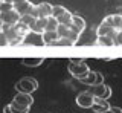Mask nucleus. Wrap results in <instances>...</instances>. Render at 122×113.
<instances>
[{"label":"nucleus","instance_id":"19","mask_svg":"<svg viewBox=\"0 0 122 113\" xmlns=\"http://www.w3.org/2000/svg\"><path fill=\"white\" fill-rule=\"evenodd\" d=\"M67 8H64V6H61V5H56V6H53V14H52V17H55L56 20H58V18H61L64 15V14L67 12Z\"/></svg>","mask_w":122,"mask_h":113},{"label":"nucleus","instance_id":"17","mask_svg":"<svg viewBox=\"0 0 122 113\" xmlns=\"http://www.w3.org/2000/svg\"><path fill=\"white\" fill-rule=\"evenodd\" d=\"M58 20H56L55 17H49L47 18V26H46V31H51V32H56V29H58Z\"/></svg>","mask_w":122,"mask_h":113},{"label":"nucleus","instance_id":"30","mask_svg":"<svg viewBox=\"0 0 122 113\" xmlns=\"http://www.w3.org/2000/svg\"><path fill=\"white\" fill-rule=\"evenodd\" d=\"M2 2H8V3H11V0H2Z\"/></svg>","mask_w":122,"mask_h":113},{"label":"nucleus","instance_id":"28","mask_svg":"<svg viewBox=\"0 0 122 113\" xmlns=\"http://www.w3.org/2000/svg\"><path fill=\"white\" fill-rule=\"evenodd\" d=\"M119 32H122V20H121V25H119V29H117Z\"/></svg>","mask_w":122,"mask_h":113},{"label":"nucleus","instance_id":"1","mask_svg":"<svg viewBox=\"0 0 122 113\" xmlns=\"http://www.w3.org/2000/svg\"><path fill=\"white\" fill-rule=\"evenodd\" d=\"M67 69H69V72H70V75L73 78H76V80H84V78L87 77V75L90 73V69H89V66H87V63H86V60H73L72 58L70 60V63H69V66H67Z\"/></svg>","mask_w":122,"mask_h":113},{"label":"nucleus","instance_id":"20","mask_svg":"<svg viewBox=\"0 0 122 113\" xmlns=\"http://www.w3.org/2000/svg\"><path fill=\"white\" fill-rule=\"evenodd\" d=\"M96 44H99V46H113L114 38H112V37H98Z\"/></svg>","mask_w":122,"mask_h":113},{"label":"nucleus","instance_id":"9","mask_svg":"<svg viewBox=\"0 0 122 113\" xmlns=\"http://www.w3.org/2000/svg\"><path fill=\"white\" fill-rule=\"evenodd\" d=\"M117 32L119 31H116L114 28H110V26H107L104 23H101L98 26V29H96V35L98 37H112V38H114V37L117 35Z\"/></svg>","mask_w":122,"mask_h":113},{"label":"nucleus","instance_id":"6","mask_svg":"<svg viewBox=\"0 0 122 113\" xmlns=\"http://www.w3.org/2000/svg\"><path fill=\"white\" fill-rule=\"evenodd\" d=\"M82 84L86 86H99V84H104V77H102V73L99 72H95V70H90V73L87 75L84 80H81Z\"/></svg>","mask_w":122,"mask_h":113},{"label":"nucleus","instance_id":"14","mask_svg":"<svg viewBox=\"0 0 122 113\" xmlns=\"http://www.w3.org/2000/svg\"><path fill=\"white\" fill-rule=\"evenodd\" d=\"M46 26H47V18H37L35 23L30 26V31L43 35V34L46 32Z\"/></svg>","mask_w":122,"mask_h":113},{"label":"nucleus","instance_id":"22","mask_svg":"<svg viewBox=\"0 0 122 113\" xmlns=\"http://www.w3.org/2000/svg\"><path fill=\"white\" fill-rule=\"evenodd\" d=\"M55 46H73V43H72L70 40H67V38H60L55 43Z\"/></svg>","mask_w":122,"mask_h":113},{"label":"nucleus","instance_id":"16","mask_svg":"<svg viewBox=\"0 0 122 113\" xmlns=\"http://www.w3.org/2000/svg\"><path fill=\"white\" fill-rule=\"evenodd\" d=\"M43 61H44V58H23L21 64L26 66V67H37V66H40Z\"/></svg>","mask_w":122,"mask_h":113},{"label":"nucleus","instance_id":"27","mask_svg":"<svg viewBox=\"0 0 122 113\" xmlns=\"http://www.w3.org/2000/svg\"><path fill=\"white\" fill-rule=\"evenodd\" d=\"M112 110H113V113H122V108L121 107H116V105L112 107Z\"/></svg>","mask_w":122,"mask_h":113},{"label":"nucleus","instance_id":"4","mask_svg":"<svg viewBox=\"0 0 122 113\" xmlns=\"http://www.w3.org/2000/svg\"><path fill=\"white\" fill-rule=\"evenodd\" d=\"M76 104L81 108H92L93 104H95V96L92 95L89 90H84V92L78 93V96H76Z\"/></svg>","mask_w":122,"mask_h":113},{"label":"nucleus","instance_id":"11","mask_svg":"<svg viewBox=\"0 0 122 113\" xmlns=\"http://www.w3.org/2000/svg\"><path fill=\"white\" fill-rule=\"evenodd\" d=\"M34 6H35V5H32L29 0H26V2H21V3H18V5H14V9L23 17V15H28V14L32 12Z\"/></svg>","mask_w":122,"mask_h":113},{"label":"nucleus","instance_id":"12","mask_svg":"<svg viewBox=\"0 0 122 113\" xmlns=\"http://www.w3.org/2000/svg\"><path fill=\"white\" fill-rule=\"evenodd\" d=\"M12 101L21 104V105H25V107H29V108H30V105L34 104V98L30 96L29 93H17V95L14 96Z\"/></svg>","mask_w":122,"mask_h":113},{"label":"nucleus","instance_id":"8","mask_svg":"<svg viewBox=\"0 0 122 113\" xmlns=\"http://www.w3.org/2000/svg\"><path fill=\"white\" fill-rule=\"evenodd\" d=\"M3 113H29V107H25V105L15 103V101H11L3 108Z\"/></svg>","mask_w":122,"mask_h":113},{"label":"nucleus","instance_id":"10","mask_svg":"<svg viewBox=\"0 0 122 113\" xmlns=\"http://www.w3.org/2000/svg\"><path fill=\"white\" fill-rule=\"evenodd\" d=\"M93 112L96 113H104L107 110H110L112 108V105H110L108 99H102V98H95V104H93Z\"/></svg>","mask_w":122,"mask_h":113},{"label":"nucleus","instance_id":"25","mask_svg":"<svg viewBox=\"0 0 122 113\" xmlns=\"http://www.w3.org/2000/svg\"><path fill=\"white\" fill-rule=\"evenodd\" d=\"M102 23L107 25V26H110V28H114V23H113V15H107V17H104ZM114 29H116V28H114Z\"/></svg>","mask_w":122,"mask_h":113},{"label":"nucleus","instance_id":"2","mask_svg":"<svg viewBox=\"0 0 122 113\" xmlns=\"http://www.w3.org/2000/svg\"><path fill=\"white\" fill-rule=\"evenodd\" d=\"M38 89V81L35 78H30V77H26V78H21L20 81H17L15 84V90L17 93H32Z\"/></svg>","mask_w":122,"mask_h":113},{"label":"nucleus","instance_id":"5","mask_svg":"<svg viewBox=\"0 0 122 113\" xmlns=\"http://www.w3.org/2000/svg\"><path fill=\"white\" fill-rule=\"evenodd\" d=\"M89 92L95 98H102V99H108L112 96V87L105 84H99V86H92L89 89Z\"/></svg>","mask_w":122,"mask_h":113},{"label":"nucleus","instance_id":"3","mask_svg":"<svg viewBox=\"0 0 122 113\" xmlns=\"http://www.w3.org/2000/svg\"><path fill=\"white\" fill-rule=\"evenodd\" d=\"M0 20H2V25L15 26V25L20 23L21 15H20V14H18L15 9H11V11H5V12L0 14Z\"/></svg>","mask_w":122,"mask_h":113},{"label":"nucleus","instance_id":"15","mask_svg":"<svg viewBox=\"0 0 122 113\" xmlns=\"http://www.w3.org/2000/svg\"><path fill=\"white\" fill-rule=\"evenodd\" d=\"M72 29L73 31H76L81 35V32L86 29V20H84L82 17H79V15H73V23H72Z\"/></svg>","mask_w":122,"mask_h":113},{"label":"nucleus","instance_id":"21","mask_svg":"<svg viewBox=\"0 0 122 113\" xmlns=\"http://www.w3.org/2000/svg\"><path fill=\"white\" fill-rule=\"evenodd\" d=\"M35 20H37L35 17H32L30 14H28V15H23V17H21L20 23H23V25H28V26H32L34 23H35Z\"/></svg>","mask_w":122,"mask_h":113},{"label":"nucleus","instance_id":"7","mask_svg":"<svg viewBox=\"0 0 122 113\" xmlns=\"http://www.w3.org/2000/svg\"><path fill=\"white\" fill-rule=\"evenodd\" d=\"M37 12H38V18H49V17H52V14H53V6L51 3H46V2L38 3Z\"/></svg>","mask_w":122,"mask_h":113},{"label":"nucleus","instance_id":"18","mask_svg":"<svg viewBox=\"0 0 122 113\" xmlns=\"http://www.w3.org/2000/svg\"><path fill=\"white\" fill-rule=\"evenodd\" d=\"M70 31H72V26H66V25H60L58 29H56L60 38H67L69 34H70Z\"/></svg>","mask_w":122,"mask_h":113},{"label":"nucleus","instance_id":"24","mask_svg":"<svg viewBox=\"0 0 122 113\" xmlns=\"http://www.w3.org/2000/svg\"><path fill=\"white\" fill-rule=\"evenodd\" d=\"M0 44H2L3 47H6V46H11V44H9V40H8V37H6L3 32H0Z\"/></svg>","mask_w":122,"mask_h":113},{"label":"nucleus","instance_id":"13","mask_svg":"<svg viewBox=\"0 0 122 113\" xmlns=\"http://www.w3.org/2000/svg\"><path fill=\"white\" fill-rule=\"evenodd\" d=\"M41 40L46 46H55V43L60 40L58 32H51V31H46L43 35H41Z\"/></svg>","mask_w":122,"mask_h":113},{"label":"nucleus","instance_id":"23","mask_svg":"<svg viewBox=\"0 0 122 113\" xmlns=\"http://www.w3.org/2000/svg\"><path fill=\"white\" fill-rule=\"evenodd\" d=\"M121 20H122V14H114V15H113V23H114V28H116V31L119 29Z\"/></svg>","mask_w":122,"mask_h":113},{"label":"nucleus","instance_id":"29","mask_svg":"<svg viewBox=\"0 0 122 113\" xmlns=\"http://www.w3.org/2000/svg\"><path fill=\"white\" fill-rule=\"evenodd\" d=\"M104 113H113V110L110 108V110H107V112H104Z\"/></svg>","mask_w":122,"mask_h":113},{"label":"nucleus","instance_id":"26","mask_svg":"<svg viewBox=\"0 0 122 113\" xmlns=\"http://www.w3.org/2000/svg\"><path fill=\"white\" fill-rule=\"evenodd\" d=\"M114 44H122V32H117V35L114 37Z\"/></svg>","mask_w":122,"mask_h":113}]
</instances>
